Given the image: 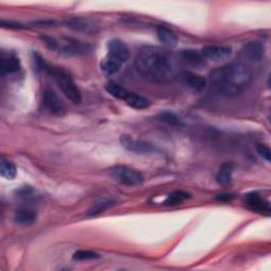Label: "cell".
<instances>
[{"instance_id": "cell-29", "label": "cell", "mask_w": 271, "mask_h": 271, "mask_svg": "<svg viewBox=\"0 0 271 271\" xmlns=\"http://www.w3.org/2000/svg\"><path fill=\"white\" fill-rule=\"evenodd\" d=\"M31 25L35 27H54L56 25V22L53 20H36V21H33Z\"/></svg>"}, {"instance_id": "cell-26", "label": "cell", "mask_w": 271, "mask_h": 271, "mask_svg": "<svg viewBox=\"0 0 271 271\" xmlns=\"http://www.w3.org/2000/svg\"><path fill=\"white\" fill-rule=\"evenodd\" d=\"M159 118L164 121V122L169 123L171 125H179L180 120L178 118L175 113H173L171 112H162L159 114Z\"/></svg>"}, {"instance_id": "cell-6", "label": "cell", "mask_w": 271, "mask_h": 271, "mask_svg": "<svg viewBox=\"0 0 271 271\" xmlns=\"http://www.w3.org/2000/svg\"><path fill=\"white\" fill-rule=\"evenodd\" d=\"M201 54L205 60L212 62H223L228 60L232 55V49L229 46L209 45L201 49Z\"/></svg>"}, {"instance_id": "cell-18", "label": "cell", "mask_w": 271, "mask_h": 271, "mask_svg": "<svg viewBox=\"0 0 271 271\" xmlns=\"http://www.w3.org/2000/svg\"><path fill=\"white\" fill-rule=\"evenodd\" d=\"M124 102L135 109H145L149 106V101L147 99L131 91Z\"/></svg>"}, {"instance_id": "cell-5", "label": "cell", "mask_w": 271, "mask_h": 271, "mask_svg": "<svg viewBox=\"0 0 271 271\" xmlns=\"http://www.w3.org/2000/svg\"><path fill=\"white\" fill-rule=\"evenodd\" d=\"M120 142L121 145H122L126 151H129L135 154L147 155L157 152V148H156L153 144L141 140H135L134 138H131L128 135H123L121 137Z\"/></svg>"}, {"instance_id": "cell-7", "label": "cell", "mask_w": 271, "mask_h": 271, "mask_svg": "<svg viewBox=\"0 0 271 271\" xmlns=\"http://www.w3.org/2000/svg\"><path fill=\"white\" fill-rule=\"evenodd\" d=\"M107 49H108L107 56L121 63V64H124L125 62H128L129 60L130 51L128 46H126L122 40L117 38L109 40L107 44Z\"/></svg>"}, {"instance_id": "cell-13", "label": "cell", "mask_w": 271, "mask_h": 271, "mask_svg": "<svg viewBox=\"0 0 271 271\" xmlns=\"http://www.w3.org/2000/svg\"><path fill=\"white\" fill-rule=\"evenodd\" d=\"M179 57L186 64L194 67H200L206 64V60L203 54L196 50H181L179 52Z\"/></svg>"}, {"instance_id": "cell-12", "label": "cell", "mask_w": 271, "mask_h": 271, "mask_svg": "<svg viewBox=\"0 0 271 271\" xmlns=\"http://www.w3.org/2000/svg\"><path fill=\"white\" fill-rule=\"evenodd\" d=\"M156 32H157V36L160 42L166 46V47L173 48L177 45L178 37L176 33L171 28L165 26H158L157 29H156Z\"/></svg>"}, {"instance_id": "cell-8", "label": "cell", "mask_w": 271, "mask_h": 271, "mask_svg": "<svg viewBox=\"0 0 271 271\" xmlns=\"http://www.w3.org/2000/svg\"><path fill=\"white\" fill-rule=\"evenodd\" d=\"M43 104L45 108L47 111L54 114L57 117H62L65 114V106L64 104L62 103L60 100V97L56 96L55 92L51 89H45L43 92Z\"/></svg>"}, {"instance_id": "cell-9", "label": "cell", "mask_w": 271, "mask_h": 271, "mask_svg": "<svg viewBox=\"0 0 271 271\" xmlns=\"http://www.w3.org/2000/svg\"><path fill=\"white\" fill-rule=\"evenodd\" d=\"M245 204L250 207L251 210L255 211L261 214L269 215L270 214V205L267 200L261 197L257 193H249L245 196Z\"/></svg>"}, {"instance_id": "cell-19", "label": "cell", "mask_w": 271, "mask_h": 271, "mask_svg": "<svg viewBox=\"0 0 271 271\" xmlns=\"http://www.w3.org/2000/svg\"><path fill=\"white\" fill-rule=\"evenodd\" d=\"M113 205H114V200H112V198H101L97 201H96V203L90 207L87 214L88 215H97V214H100V213L106 211Z\"/></svg>"}, {"instance_id": "cell-14", "label": "cell", "mask_w": 271, "mask_h": 271, "mask_svg": "<svg viewBox=\"0 0 271 271\" xmlns=\"http://www.w3.org/2000/svg\"><path fill=\"white\" fill-rule=\"evenodd\" d=\"M244 53L249 57L252 62H261L264 55V48L258 42H248L244 46Z\"/></svg>"}, {"instance_id": "cell-11", "label": "cell", "mask_w": 271, "mask_h": 271, "mask_svg": "<svg viewBox=\"0 0 271 271\" xmlns=\"http://www.w3.org/2000/svg\"><path fill=\"white\" fill-rule=\"evenodd\" d=\"M181 79L188 87L195 91L204 90L207 86V80L203 76L191 71H183L181 73Z\"/></svg>"}, {"instance_id": "cell-31", "label": "cell", "mask_w": 271, "mask_h": 271, "mask_svg": "<svg viewBox=\"0 0 271 271\" xmlns=\"http://www.w3.org/2000/svg\"><path fill=\"white\" fill-rule=\"evenodd\" d=\"M233 198V196L231 194H220L217 196V199L221 201H228L231 200Z\"/></svg>"}, {"instance_id": "cell-28", "label": "cell", "mask_w": 271, "mask_h": 271, "mask_svg": "<svg viewBox=\"0 0 271 271\" xmlns=\"http://www.w3.org/2000/svg\"><path fill=\"white\" fill-rule=\"evenodd\" d=\"M1 26L3 28H9V29H24L25 26H22L19 22L11 21V20H1Z\"/></svg>"}, {"instance_id": "cell-4", "label": "cell", "mask_w": 271, "mask_h": 271, "mask_svg": "<svg viewBox=\"0 0 271 271\" xmlns=\"http://www.w3.org/2000/svg\"><path fill=\"white\" fill-rule=\"evenodd\" d=\"M109 175L116 181L129 187L140 186L144 181V177L140 172L126 165L113 166L109 170Z\"/></svg>"}, {"instance_id": "cell-25", "label": "cell", "mask_w": 271, "mask_h": 271, "mask_svg": "<svg viewBox=\"0 0 271 271\" xmlns=\"http://www.w3.org/2000/svg\"><path fill=\"white\" fill-rule=\"evenodd\" d=\"M99 257L100 255L96 252L89 250H79L73 255V259L76 261H89V259H96Z\"/></svg>"}, {"instance_id": "cell-22", "label": "cell", "mask_w": 271, "mask_h": 271, "mask_svg": "<svg viewBox=\"0 0 271 271\" xmlns=\"http://www.w3.org/2000/svg\"><path fill=\"white\" fill-rule=\"evenodd\" d=\"M66 53L68 54H79V53H84L87 50V46L79 43L77 40H70L68 39L67 43L65 44V47L63 48Z\"/></svg>"}, {"instance_id": "cell-16", "label": "cell", "mask_w": 271, "mask_h": 271, "mask_svg": "<svg viewBox=\"0 0 271 271\" xmlns=\"http://www.w3.org/2000/svg\"><path fill=\"white\" fill-rule=\"evenodd\" d=\"M105 89L109 95L112 96L113 97H116V99H118V100H122V101L126 100V97H128V96L130 92L128 89L122 87L121 85L117 84L116 82H112V80H111V82H108L106 84Z\"/></svg>"}, {"instance_id": "cell-10", "label": "cell", "mask_w": 271, "mask_h": 271, "mask_svg": "<svg viewBox=\"0 0 271 271\" xmlns=\"http://www.w3.org/2000/svg\"><path fill=\"white\" fill-rule=\"evenodd\" d=\"M20 62L13 52H2L0 57V71L1 74H10L19 70Z\"/></svg>"}, {"instance_id": "cell-17", "label": "cell", "mask_w": 271, "mask_h": 271, "mask_svg": "<svg viewBox=\"0 0 271 271\" xmlns=\"http://www.w3.org/2000/svg\"><path fill=\"white\" fill-rule=\"evenodd\" d=\"M232 173H233V165L232 163H223L221 165L216 174V181L220 184H228L231 182L232 179Z\"/></svg>"}, {"instance_id": "cell-3", "label": "cell", "mask_w": 271, "mask_h": 271, "mask_svg": "<svg viewBox=\"0 0 271 271\" xmlns=\"http://www.w3.org/2000/svg\"><path fill=\"white\" fill-rule=\"evenodd\" d=\"M46 71L51 74V77L55 80V82L59 84L63 94L68 97V100H70L74 104H79L82 101V95H80L79 87L73 82L70 74L65 71L64 69L59 67H47Z\"/></svg>"}, {"instance_id": "cell-24", "label": "cell", "mask_w": 271, "mask_h": 271, "mask_svg": "<svg viewBox=\"0 0 271 271\" xmlns=\"http://www.w3.org/2000/svg\"><path fill=\"white\" fill-rule=\"evenodd\" d=\"M66 25L67 27H70L74 30H78V31H87L88 29V25L87 22H86L84 19H80L78 18V17H71V18H67L66 19Z\"/></svg>"}, {"instance_id": "cell-20", "label": "cell", "mask_w": 271, "mask_h": 271, "mask_svg": "<svg viewBox=\"0 0 271 271\" xmlns=\"http://www.w3.org/2000/svg\"><path fill=\"white\" fill-rule=\"evenodd\" d=\"M121 66H122L121 63L114 61L108 56H106L105 59H104V61L101 63L102 71L105 74H107V76H112V74L117 73L121 69Z\"/></svg>"}, {"instance_id": "cell-2", "label": "cell", "mask_w": 271, "mask_h": 271, "mask_svg": "<svg viewBox=\"0 0 271 271\" xmlns=\"http://www.w3.org/2000/svg\"><path fill=\"white\" fill-rule=\"evenodd\" d=\"M135 64L138 72L149 82L164 83L175 76L169 57L153 46H144L139 50Z\"/></svg>"}, {"instance_id": "cell-1", "label": "cell", "mask_w": 271, "mask_h": 271, "mask_svg": "<svg viewBox=\"0 0 271 271\" xmlns=\"http://www.w3.org/2000/svg\"><path fill=\"white\" fill-rule=\"evenodd\" d=\"M252 78L251 68L241 62L216 68L209 74L213 89L222 96L230 97L239 96L250 85Z\"/></svg>"}, {"instance_id": "cell-15", "label": "cell", "mask_w": 271, "mask_h": 271, "mask_svg": "<svg viewBox=\"0 0 271 271\" xmlns=\"http://www.w3.org/2000/svg\"><path fill=\"white\" fill-rule=\"evenodd\" d=\"M36 213L29 209L18 210L14 215L15 223L20 224V226H31V224L36 222Z\"/></svg>"}, {"instance_id": "cell-27", "label": "cell", "mask_w": 271, "mask_h": 271, "mask_svg": "<svg viewBox=\"0 0 271 271\" xmlns=\"http://www.w3.org/2000/svg\"><path fill=\"white\" fill-rule=\"evenodd\" d=\"M256 151L258 153V155L261 156V157H263V159H265L266 161H268V162H270V148L266 145H264V144H258V145L256 146Z\"/></svg>"}, {"instance_id": "cell-30", "label": "cell", "mask_w": 271, "mask_h": 271, "mask_svg": "<svg viewBox=\"0 0 271 271\" xmlns=\"http://www.w3.org/2000/svg\"><path fill=\"white\" fill-rule=\"evenodd\" d=\"M43 39H44L45 44L47 45L48 48H50V49H56V47H57V42H56V40H54L53 38H51V37H43Z\"/></svg>"}, {"instance_id": "cell-23", "label": "cell", "mask_w": 271, "mask_h": 271, "mask_svg": "<svg viewBox=\"0 0 271 271\" xmlns=\"http://www.w3.org/2000/svg\"><path fill=\"white\" fill-rule=\"evenodd\" d=\"M189 197H190V195L188 193L182 192V191H176V192H173L170 195H168V197L165 198L163 204L165 206H176V205L181 204L183 200H186Z\"/></svg>"}, {"instance_id": "cell-21", "label": "cell", "mask_w": 271, "mask_h": 271, "mask_svg": "<svg viewBox=\"0 0 271 271\" xmlns=\"http://www.w3.org/2000/svg\"><path fill=\"white\" fill-rule=\"evenodd\" d=\"M0 174L5 179H10L12 180L16 177L17 171H16V166L11 162L9 160H1V163H0Z\"/></svg>"}]
</instances>
